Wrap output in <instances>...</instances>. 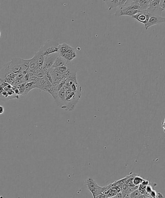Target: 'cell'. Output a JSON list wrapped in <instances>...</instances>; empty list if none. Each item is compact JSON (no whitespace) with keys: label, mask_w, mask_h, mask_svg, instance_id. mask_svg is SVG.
I'll use <instances>...</instances> for the list:
<instances>
[{"label":"cell","mask_w":165,"mask_h":198,"mask_svg":"<svg viewBox=\"0 0 165 198\" xmlns=\"http://www.w3.org/2000/svg\"><path fill=\"white\" fill-rule=\"evenodd\" d=\"M19 98V96L15 94L11 84L0 80V99L5 100Z\"/></svg>","instance_id":"6da1fadb"},{"label":"cell","mask_w":165,"mask_h":198,"mask_svg":"<svg viewBox=\"0 0 165 198\" xmlns=\"http://www.w3.org/2000/svg\"><path fill=\"white\" fill-rule=\"evenodd\" d=\"M59 56L64 58L68 62H70L77 57V54L75 48L66 43L59 44L58 50Z\"/></svg>","instance_id":"7a4b0ae2"},{"label":"cell","mask_w":165,"mask_h":198,"mask_svg":"<svg viewBox=\"0 0 165 198\" xmlns=\"http://www.w3.org/2000/svg\"><path fill=\"white\" fill-rule=\"evenodd\" d=\"M59 44L56 41L48 40L41 47L39 51L45 56L50 54L58 52Z\"/></svg>","instance_id":"3957f363"},{"label":"cell","mask_w":165,"mask_h":198,"mask_svg":"<svg viewBox=\"0 0 165 198\" xmlns=\"http://www.w3.org/2000/svg\"><path fill=\"white\" fill-rule=\"evenodd\" d=\"M84 185L91 192L94 198L102 192L103 187H101L98 185L96 182L91 177H88L86 179L84 182Z\"/></svg>","instance_id":"277c9868"},{"label":"cell","mask_w":165,"mask_h":198,"mask_svg":"<svg viewBox=\"0 0 165 198\" xmlns=\"http://www.w3.org/2000/svg\"><path fill=\"white\" fill-rule=\"evenodd\" d=\"M35 80L36 88L49 93L52 88V84L46 77H43L41 78L36 77Z\"/></svg>","instance_id":"5b68a950"},{"label":"cell","mask_w":165,"mask_h":198,"mask_svg":"<svg viewBox=\"0 0 165 198\" xmlns=\"http://www.w3.org/2000/svg\"><path fill=\"white\" fill-rule=\"evenodd\" d=\"M23 59L20 58L11 59V61L9 62V68L12 72L15 74L22 72Z\"/></svg>","instance_id":"8992f818"},{"label":"cell","mask_w":165,"mask_h":198,"mask_svg":"<svg viewBox=\"0 0 165 198\" xmlns=\"http://www.w3.org/2000/svg\"><path fill=\"white\" fill-rule=\"evenodd\" d=\"M165 22V19L159 15H152L150 16L148 22L144 24L145 29L148 30L150 27L156 24L164 23Z\"/></svg>","instance_id":"52a82bcc"},{"label":"cell","mask_w":165,"mask_h":198,"mask_svg":"<svg viewBox=\"0 0 165 198\" xmlns=\"http://www.w3.org/2000/svg\"><path fill=\"white\" fill-rule=\"evenodd\" d=\"M140 11L139 10H132L128 9L125 7H119V9L116 11L114 15L116 17H120L121 16H131L135 15V14Z\"/></svg>","instance_id":"ba28073f"},{"label":"cell","mask_w":165,"mask_h":198,"mask_svg":"<svg viewBox=\"0 0 165 198\" xmlns=\"http://www.w3.org/2000/svg\"><path fill=\"white\" fill-rule=\"evenodd\" d=\"M58 55V52L50 54L45 56L44 59L43 68L48 69L52 67L56 57Z\"/></svg>","instance_id":"9c48e42d"},{"label":"cell","mask_w":165,"mask_h":198,"mask_svg":"<svg viewBox=\"0 0 165 198\" xmlns=\"http://www.w3.org/2000/svg\"><path fill=\"white\" fill-rule=\"evenodd\" d=\"M132 18L136 19L138 22L143 24H146L148 22L150 17V14L146 11H140L138 13L133 16Z\"/></svg>","instance_id":"30bf717a"},{"label":"cell","mask_w":165,"mask_h":198,"mask_svg":"<svg viewBox=\"0 0 165 198\" xmlns=\"http://www.w3.org/2000/svg\"><path fill=\"white\" fill-rule=\"evenodd\" d=\"M68 63V62L66 61L64 58L61 57L59 55H58L56 57L54 62L52 65V68H56V67H60V66H66Z\"/></svg>","instance_id":"8fae6325"},{"label":"cell","mask_w":165,"mask_h":198,"mask_svg":"<svg viewBox=\"0 0 165 198\" xmlns=\"http://www.w3.org/2000/svg\"><path fill=\"white\" fill-rule=\"evenodd\" d=\"M164 10V9L160 7L159 6L156 7H148V8L146 10V11L150 14V16L152 15L161 16L162 12Z\"/></svg>","instance_id":"7c38bea8"},{"label":"cell","mask_w":165,"mask_h":198,"mask_svg":"<svg viewBox=\"0 0 165 198\" xmlns=\"http://www.w3.org/2000/svg\"><path fill=\"white\" fill-rule=\"evenodd\" d=\"M140 5V11H146L148 8L150 1L149 0H137Z\"/></svg>","instance_id":"4fadbf2b"},{"label":"cell","mask_w":165,"mask_h":198,"mask_svg":"<svg viewBox=\"0 0 165 198\" xmlns=\"http://www.w3.org/2000/svg\"><path fill=\"white\" fill-rule=\"evenodd\" d=\"M104 1L108 5L109 10L119 7V0H105Z\"/></svg>","instance_id":"5bb4252c"},{"label":"cell","mask_w":165,"mask_h":198,"mask_svg":"<svg viewBox=\"0 0 165 198\" xmlns=\"http://www.w3.org/2000/svg\"><path fill=\"white\" fill-rule=\"evenodd\" d=\"M143 180V178H142L140 176L137 174L134 177L133 179V183L134 185H139L140 184H141Z\"/></svg>","instance_id":"9a60e30c"},{"label":"cell","mask_w":165,"mask_h":198,"mask_svg":"<svg viewBox=\"0 0 165 198\" xmlns=\"http://www.w3.org/2000/svg\"><path fill=\"white\" fill-rule=\"evenodd\" d=\"M141 194V193L138 191V189H136L130 193L129 197L130 198H139Z\"/></svg>","instance_id":"2e32d148"},{"label":"cell","mask_w":165,"mask_h":198,"mask_svg":"<svg viewBox=\"0 0 165 198\" xmlns=\"http://www.w3.org/2000/svg\"><path fill=\"white\" fill-rule=\"evenodd\" d=\"M160 0H153L150 1L149 7H159Z\"/></svg>","instance_id":"e0dca14e"},{"label":"cell","mask_w":165,"mask_h":198,"mask_svg":"<svg viewBox=\"0 0 165 198\" xmlns=\"http://www.w3.org/2000/svg\"><path fill=\"white\" fill-rule=\"evenodd\" d=\"M152 186H153V185H150V183H149V185H146V188H145V191H146L147 193L150 194V192L154 189V188H155L152 187Z\"/></svg>","instance_id":"ac0fdd59"},{"label":"cell","mask_w":165,"mask_h":198,"mask_svg":"<svg viewBox=\"0 0 165 198\" xmlns=\"http://www.w3.org/2000/svg\"><path fill=\"white\" fill-rule=\"evenodd\" d=\"M150 196L151 198H156L157 197V192L155 190H152L150 193Z\"/></svg>","instance_id":"d6986e66"},{"label":"cell","mask_w":165,"mask_h":198,"mask_svg":"<svg viewBox=\"0 0 165 198\" xmlns=\"http://www.w3.org/2000/svg\"><path fill=\"white\" fill-rule=\"evenodd\" d=\"M165 0H160V4H159L160 7H161L164 10H165Z\"/></svg>","instance_id":"ffe728a7"},{"label":"cell","mask_w":165,"mask_h":198,"mask_svg":"<svg viewBox=\"0 0 165 198\" xmlns=\"http://www.w3.org/2000/svg\"><path fill=\"white\" fill-rule=\"evenodd\" d=\"M135 1V0H126V3H125V4H123V6H122V7H123V6H127V5H129V4H130L131 3H132L133 1Z\"/></svg>","instance_id":"44dd1931"},{"label":"cell","mask_w":165,"mask_h":198,"mask_svg":"<svg viewBox=\"0 0 165 198\" xmlns=\"http://www.w3.org/2000/svg\"><path fill=\"white\" fill-rule=\"evenodd\" d=\"M126 0H119V7H121L123 6V4L126 3Z\"/></svg>","instance_id":"7402d4cb"},{"label":"cell","mask_w":165,"mask_h":198,"mask_svg":"<svg viewBox=\"0 0 165 198\" xmlns=\"http://www.w3.org/2000/svg\"><path fill=\"white\" fill-rule=\"evenodd\" d=\"M156 198H164V197L160 192H158V193H157V197H156Z\"/></svg>","instance_id":"603a6c76"},{"label":"cell","mask_w":165,"mask_h":198,"mask_svg":"<svg viewBox=\"0 0 165 198\" xmlns=\"http://www.w3.org/2000/svg\"><path fill=\"white\" fill-rule=\"evenodd\" d=\"M4 107L2 106H0V114H3L4 113Z\"/></svg>","instance_id":"cb8c5ba5"},{"label":"cell","mask_w":165,"mask_h":198,"mask_svg":"<svg viewBox=\"0 0 165 198\" xmlns=\"http://www.w3.org/2000/svg\"><path fill=\"white\" fill-rule=\"evenodd\" d=\"M1 33L0 32V37H1Z\"/></svg>","instance_id":"d4e9b609"},{"label":"cell","mask_w":165,"mask_h":198,"mask_svg":"<svg viewBox=\"0 0 165 198\" xmlns=\"http://www.w3.org/2000/svg\"><path fill=\"white\" fill-rule=\"evenodd\" d=\"M149 1L150 2V1H153V0H149Z\"/></svg>","instance_id":"484cf974"},{"label":"cell","mask_w":165,"mask_h":198,"mask_svg":"<svg viewBox=\"0 0 165 198\" xmlns=\"http://www.w3.org/2000/svg\"><path fill=\"white\" fill-rule=\"evenodd\" d=\"M103 1H104L105 0H103Z\"/></svg>","instance_id":"4316f807"}]
</instances>
